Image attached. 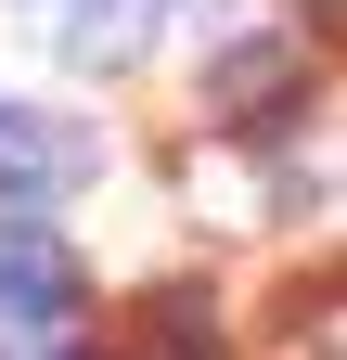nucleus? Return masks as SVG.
<instances>
[{
	"mask_svg": "<svg viewBox=\"0 0 347 360\" xmlns=\"http://www.w3.org/2000/svg\"><path fill=\"white\" fill-rule=\"evenodd\" d=\"M65 180H91V129H65V116H39L0 90V193L39 206V193H65Z\"/></svg>",
	"mask_w": 347,
	"mask_h": 360,
	"instance_id": "nucleus-2",
	"label": "nucleus"
},
{
	"mask_svg": "<svg viewBox=\"0 0 347 360\" xmlns=\"http://www.w3.org/2000/svg\"><path fill=\"white\" fill-rule=\"evenodd\" d=\"M270 90H296V39H257V52H232L219 77H206V103H219V116H257Z\"/></svg>",
	"mask_w": 347,
	"mask_h": 360,
	"instance_id": "nucleus-4",
	"label": "nucleus"
},
{
	"mask_svg": "<svg viewBox=\"0 0 347 360\" xmlns=\"http://www.w3.org/2000/svg\"><path fill=\"white\" fill-rule=\"evenodd\" d=\"M0 360H65V347H0Z\"/></svg>",
	"mask_w": 347,
	"mask_h": 360,
	"instance_id": "nucleus-6",
	"label": "nucleus"
},
{
	"mask_svg": "<svg viewBox=\"0 0 347 360\" xmlns=\"http://www.w3.org/2000/svg\"><path fill=\"white\" fill-rule=\"evenodd\" d=\"M309 360H347V296H334L322 322H309Z\"/></svg>",
	"mask_w": 347,
	"mask_h": 360,
	"instance_id": "nucleus-5",
	"label": "nucleus"
},
{
	"mask_svg": "<svg viewBox=\"0 0 347 360\" xmlns=\"http://www.w3.org/2000/svg\"><path fill=\"white\" fill-rule=\"evenodd\" d=\"M77 245L52 232V219H0V347H65V322H77Z\"/></svg>",
	"mask_w": 347,
	"mask_h": 360,
	"instance_id": "nucleus-1",
	"label": "nucleus"
},
{
	"mask_svg": "<svg viewBox=\"0 0 347 360\" xmlns=\"http://www.w3.org/2000/svg\"><path fill=\"white\" fill-rule=\"evenodd\" d=\"M26 13H52V0H26Z\"/></svg>",
	"mask_w": 347,
	"mask_h": 360,
	"instance_id": "nucleus-7",
	"label": "nucleus"
},
{
	"mask_svg": "<svg viewBox=\"0 0 347 360\" xmlns=\"http://www.w3.org/2000/svg\"><path fill=\"white\" fill-rule=\"evenodd\" d=\"M142 13H155V0H52L39 26H52V52H65V65H91V77H116L129 52H142Z\"/></svg>",
	"mask_w": 347,
	"mask_h": 360,
	"instance_id": "nucleus-3",
	"label": "nucleus"
}]
</instances>
